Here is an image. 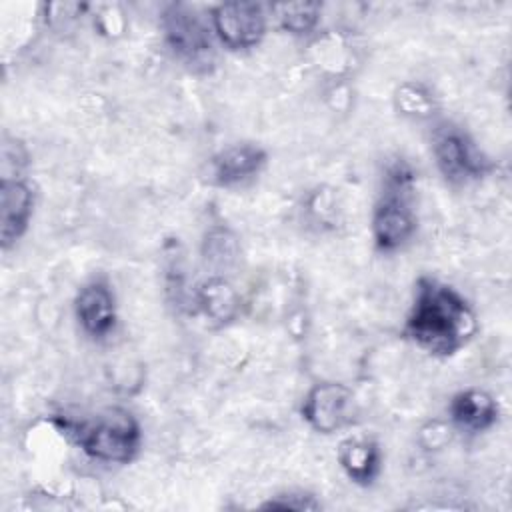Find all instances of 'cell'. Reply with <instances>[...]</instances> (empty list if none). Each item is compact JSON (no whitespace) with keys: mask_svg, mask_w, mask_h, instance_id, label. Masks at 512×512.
Returning <instances> with one entry per match:
<instances>
[{"mask_svg":"<svg viewBox=\"0 0 512 512\" xmlns=\"http://www.w3.org/2000/svg\"><path fill=\"white\" fill-rule=\"evenodd\" d=\"M478 332V320L468 300L450 284L420 276L402 334L434 356H452Z\"/></svg>","mask_w":512,"mask_h":512,"instance_id":"6da1fadb","label":"cell"},{"mask_svg":"<svg viewBox=\"0 0 512 512\" xmlns=\"http://www.w3.org/2000/svg\"><path fill=\"white\" fill-rule=\"evenodd\" d=\"M58 430L94 460L128 464L140 450V426L130 412L112 410L96 420L54 418Z\"/></svg>","mask_w":512,"mask_h":512,"instance_id":"7a4b0ae2","label":"cell"},{"mask_svg":"<svg viewBox=\"0 0 512 512\" xmlns=\"http://www.w3.org/2000/svg\"><path fill=\"white\" fill-rule=\"evenodd\" d=\"M412 182L414 172L404 160L388 166L384 194L372 214V238L384 252L402 248L416 232V216L408 200Z\"/></svg>","mask_w":512,"mask_h":512,"instance_id":"3957f363","label":"cell"},{"mask_svg":"<svg viewBox=\"0 0 512 512\" xmlns=\"http://www.w3.org/2000/svg\"><path fill=\"white\" fill-rule=\"evenodd\" d=\"M160 26L168 48L178 60L192 70H210L214 64V40L210 18L186 2H170L164 6Z\"/></svg>","mask_w":512,"mask_h":512,"instance_id":"277c9868","label":"cell"},{"mask_svg":"<svg viewBox=\"0 0 512 512\" xmlns=\"http://www.w3.org/2000/svg\"><path fill=\"white\" fill-rule=\"evenodd\" d=\"M432 152L440 172L450 182L462 184L478 180L492 170V160L464 130L452 124H444L434 130Z\"/></svg>","mask_w":512,"mask_h":512,"instance_id":"5b68a950","label":"cell"},{"mask_svg":"<svg viewBox=\"0 0 512 512\" xmlns=\"http://www.w3.org/2000/svg\"><path fill=\"white\" fill-rule=\"evenodd\" d=\"M214 36L228 50H248L266 34V6L258 2H222L210 10Z\"/></svg>","mask_w":512,"mask_h":512,"instance_id":"8992f818","label":"cell"},{"mask_svg":"<svg viewBox=\"0 0 512 512\" xmlns=\"http://www.w3.org/2000/svg\"><path fill=\"white\" fill-rule=\"evenodd\" d=\"M300 414L312 430L332 434L354 422L356 400L348 386L340 382H320L304 396Z\"/></svg>","mask_w":512,"mask_h":512,"instance_id":"52a82bcc","label":"cell"},{"mask_svg":"<svg viewBox=\"0 0 512 512\" xmlns=\"http://www.w3.org/2000/svg\"><path fill=\"white\" fill-rule=\"evenodd\" d=\"M76 320L92 338H106L116 326V298L106 280H90L74 300Z\"/></svg>","mask_w":512,"mask_h":512,"instance_id":"ba28073f","label":"cell"},{"mask_svg":"<svg viewBox=\"0 0 512 512\" xmlns=\"http://www.w3.org/2000/svg\"><path fill=\"white\" fill-rule=\"evenodd\" d=\"M268 162V154L258 144H232L212 156L208 174L212 184L230 188L254 178Z\"/></svg>","mask_w":512,"mask_h":512,"instance_id":"9c48e42d","label":"cell"},{"mask_svg":"<svg viewBox=\"0 0 512 512\" xmlns=\"http://www.w3.org/2000/svg\"><path fill=\"white\" fill-rule=\"evenodd\" d=\"M34 210V192L22 178H2L0 184V240L2 248L8 250L28 228Z\"/></svg>","mask_w":512,"mask_h":512,"instance_id":"30bf717a","label":"cell"},{"mask_svg":"<svg viewBox=\"0 0 512 512\" xmlns=\"http://www.w3.org/2000/svg\"><path fill=\"white\" fill-rule=\"evenodd\" d=\"M448 412L450 420L464 432H484L498 420L496 400L478 388H468L454 394Z\"/></svg>","mask_w":512,"mask_h":512,"instance_id":"8fae6325","label":"cell"},{"mask_svg":"<svg viewBox=\"0 0 512 512\" xmlns=\"http://www.w3.org/2000/svg\"><path fill=\"white\" fill-rule=\"evenodd\" d=\"M338 462L352 482L368 486L380 472L382 452L372 438H346L338 446Z\"/></svg>","mask_w":512,"mask_h":512,"instance_id":"7c38bea8","label":"cell"},{"mask_svg":"<svg viewBox=\"0 0 512 512\" xmlns=\"http://www.w3.org/2000/svg\"><path fill=\"white\" fill-rule=\"evenodd\" d=\"M196 304L210 322L224 326L236 320L240 294L224 276H210L196 288Z\"/></svg>","mask_w":512,"mask_h":512,"instance_id":"4fadbf2b","label":"cell"},{"mask_svg":"<svg viewBox=\"0 0 512 512\" xmlns=\"http://www.w3.org/2000/svg\"><path fill=\"white\" fill-rule=\"evenodd\" d=\"M270 12L274 14L278 26L292 34V36H306L310 34L322 14V4L318 2H286V4H274L270 6Z\"/></svg>","mask_w":512,"mask_h":512,"instance_id":"5bb4252c","label":"cell"},{"mask_svg":"<svg viewBox=\"0 0 512 512\" xmlns=\"http://www.w3.org/2000/svg\"><path fill=\"white\" fill-rule=\"evenodd\" d=\"M202 254H204V260L218 270L232 266L238 256L236 236L228 228L210 230L204 238Z\"/></svg>","mask_w":512,"mask_h":512,"instance_id":"9a60e30c","label":"cell"},{"mask_svg":"<svg viewBox=\"0 0 512 512\" xmlns=\"http://www.w3.org/2000/svg\"><path fill=\"white\" fill-rule=\"evenodd\" d=\"M396 104L402 110V114L424 118L430 116V112L434 110V96L424 86L408 82L398 88Z\"/></svg>","mask_w":512,"mask_h":512,"instance_id":"2e32d148","label":"cell"},{"mask_svg":"<svg viewBox=\"0 0 512 512\" xmlns=\"http://www.w3.org/2000/svg\"><path fill=\"white\" fill-rule=\"evenodd\" d=\"M262 508H272V510H316L320 504L312 500L308 494H284L278 496L276 500L266 502Z\"/></svg>","mask_w":512,"mask_h":512,"instance_id":"e0dca14e","label":"cell"}]
</instances>
